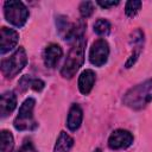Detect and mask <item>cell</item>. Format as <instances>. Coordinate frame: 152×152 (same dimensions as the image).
<instances>
[{
	"label": "cell",
	"instance_id": "obj_1",
	"mask_svg": "<svg viewBox=\"0 0 152 152\" xmlns=\"http://www.w3.org/2000/svg\"><path fill=\"white\" fill-rule=\"evenodd\" d=\"M152 101V80L139 83L126 91L122 102L127 107L140 110Z\"/></svg>",
	"mask_w": 152,
	"mask_h": 152
},
{
	"label": "cell",
	"instance_id": "obj_2",
	"mask_svg": "<svg viewBox=\"0 0 152 152\" xmlns=\"http://www.w3.org/2000/svg\"><path fill=\"white\" fill-rule=\"evenodd\" d=\"M87 40L83 37L76 39L66 56V59L61 69V75L64 78H71L84 62V49Z\"/></svg>",
	"mask_w": 152,
	"mask_h": 152
},
{
	"label": "cell",
	"instance_id": "obj_3",
	"mask_svg": "<svg viewBox=\"0 0 152 152\" xmlns=\"http://www.w3.org/2000/svg\"><path fill=\"white\" fill-rule=\"evenodd\" d=\"M27 56L24 48H18L8 58L2 59L1 62V72L5 77L12 78L17 76L26 65Z\"/></svg>",
	"mask_w": 152,
	"mask_h": 152
},
{
	"label": "cell",
	"instance_id": "obj_4",
	"mask_svg": "<svg viewBox=\"0 0 152 152\" xmlns=\"http://www.w3.org/2000/svg\"><path fill=\"white\" fill-rule=\"evenodd\" d=\"M36 101L32 97L26 99L18 112V115L14 120V127L18 131H32L37 127V122L33 119V108Z\"/></svg>",
	"mask_w": 152,
	"mask_h": 152
},
{
	"label": "cell",
	"instance_id": "obj_5",
	"mask_svg": "<svg viewBox=\"0 0 152 152\" xmlns=\"http://www.w3.org/2000/svg\"><path fill=\"white\" fill-rule=\"evenodd\" d=\"M4 14L10 24L17 27H21L25 25L28 18V10L21 1L10 0L5 1L4 4Z\"/></svg>",
	"mask_w": 152,
	"mask_h": 152
},
{
	"label": "cell",
	"instance_id": "obj_6",
	"mask_svg": "<svg viewBox=\"0 0 152 152\" xmlns=\"http://www.w3.org/2000/svg\"><path fill=\"white\" fill-rule=\"evenodd\" d=\"M109 56V45L108 43L100 38L95 40L91 44V48L89 50V61L95 66H102Z\"/></svg>",
	"mask_w": 152,
	"mask_h": 152
},
{
	"label": "cell",
	"instance_id": "obj_7",
	"mask_svg": "<svg viewBox=\"0 0 152 152\" xmlns=\"http://www.w3.org/2000/svg\"><path fill=\"white\" fill-rule=\"evenodd\" d=\"M133 142V135L126 129H115L108 138V146L112 150L127 148Z\"/></svg>",
	"mask_w": 152,
	"mask_h": 152
},
{
	"label": "cell",
	"instance_id": "obj_8",
	"mask_svg": "<svg viewBox=\"0 0 152 152\" xmlns=\"http://www.w3.org/2000/svg\"><path fill=\"white\" fill-rule=\"evenodd\" d=\"M19 34L15 30L8 27H1L0 31V53L5 55L11 51L18 43Z\"/></svg>",
	"mask_w": 152,
	"mask_h": 152
},
{
	"label": "cell",
	"instance_id": "obj_9",
	"mask_svg": "<svg viewBox=\"0 0 152 152\" xmlns=\"http://www.w3.org/2000/svg\"><path fill=\"white\" fill-rule=\"evenodd\" d=\"M63 55V50L57 44H50L44 50V64L48 68H55Z\"/></svg>",
	"mask_w": 152,
	"mask_h": 152
},
{
	"label": "cell",
	"instance_id": "obj_10",
	"mask_svg": "<svg viewBox=\"0 0 152 152\" xmlns=\"http://www.w3.org/2000/svg\"><path fill=\"white\" fill-rule=\"evenodd\" d=\"M17 107V96L13 91H5L0 97V114L1 118L7 116Z\"/></svg>",
	"mask_w": 152,
	"mask_h": 152
},
{
	"label": "cell",
	"instance_id": "obj_11",
	"mask_svg": "<svg viewBox=\"0 0 152 152\" xmlns=\"http://www.w3.org/2000/svg\"><path fill=\"white\" fill-rule=\"evenodd\" d=\"M95 83V72L90 69H86L78 77V89L83 95H88Z\"/></svg>",
	"mask_w": 152,
	"mask_h": 152
},
{
	"label": "cell",
	"instance_id": "obj_12",
	"mask_svg": "<svg viewBox=\"0 0 152 152\" xmlns=\"http://www.w3.org/2000/svg\"><path fill=\"white\" fill-rule=\"evenodd\" d=\"M82 119H83V112L81 109V107L77 103H74L68 113V118H66V126L70 131H76L80 128L81 124H82Z\"/></svg>",
	"mask_w": 152,
	"mask_h": 152
},
{
	"label": "cell",
	"instance_id": "obj_13",
	"mask_svg": "<svg viewBox=\"0 0 152 152\" xmlns=\"http://www.w3.org/2000/svg\"><path fill=\"white\" fill-rule=\"evenodd\" d=\"M72 146H74V139L68 133L62 131L56 140L53 152H69Z\"/></svg>",
	"mask_w": 152,
	"mask_h": 152
},
{
	"label": "cell",
	"instance_id": "obj_14",
	"mask_svg": "<svg viewBox=\"0 0 152 152\" xmlns=\"http://www.w3.org/2000/svg\"><path fill=\"white\" fill-rule=\"evenodd\" d=\"M14 146V139L11 132L2 129L1 131V148L0 152H12Z\"/></svg>",
	"mask_w": 152,
	"mask_h": 152
},
{
	"label": "cell",
	"instance_id": "obj_15",
	"mask_svg": "<svg viewBox=\"0 0 152 152\" xmlns=\"http://www.w3.org/2000/svg\"><path fill=\"white\" fill-rule=\"evenodd\" d=\"M94 32L99 36H107L110 32V24L108 20L100 18L94 23Z\"/></svg>",
	"mask_w": 152,
	"mask_h": 152
},
{
	"label": "cell",
	"instance_id": "obj_16",
	"mask_svg": "<svg viewBox=\"0 0 152 152\" xmlns=\"http://www.w3.org/2000/svg\"><path fill=\"white\" fill-rule=\"evenodd\" d=\"M129 43H131L132 46L137 48L140 51L141 50V46L144 44V32L141 30H139V28L135 30V31H133L131 33V36H129Z\"/></svg>",
	"mask_w": 152,
	"mask_h": 152
},
{
	"label": "cell",
	"instance_id": "obj_17",
	"mask_svg": "<svg viewBox=\"0 0 152 152\" xmlns=\"http://www.w3.org/2000/svg\"><path fill=\"white\" fill-rule=\"evenodd\" d=\"M141 7V1L139 0H129L126 2V6H125V13L127 17H134L139 10Z\"/></svg>",
	"mask_w": 152,
	"mask_h": 152
},
{
	"label": "cell",
	"instance_id": "obj_18",
	"mask_svg": "<svg viewBox=\"0 0 152 152\" xmlns=\"http://www.w3.org/2000/svg\"><path fill=\"white\" fill-rule=\"evenodd\" d=\"M94 12V4L91 1H83L80 5V14L82 18H89Z\"/></svg>",
	"mask_w": 152,
	"mask_h": 152
},
{
	"label": "cell",
	"instance_id": "obj_19",
	"mask_svg": "<svg viewBox=\"0 0 152 152\" xmlns=\"http://www.w3.org/2000/svg\"><path fill=\"white\" fill-rule=\"evenodd\" d=\"M31 82H32V78H31L30 76L25 75V76H23V77L20 78L18 86H19V88H20L21 91H25L26 89H28V87L31 88Z\"/></svg>",
	"mask_w": 152,
	"mask_h": 152
},
{
	"label": "cell",
	"instance_id": "obj_20",
	"mask_svg": "<svg viewBox=\"0 0 152 152\" xmlns=\"http://www.w3.org/2000/svg\"><path fill=\"white\" fill-rule=\"evenodd\" d=\"M17 152H37V150H36V147H34V145H33L32 141L26 140V141H24V144L17 150Z\"/></svg>",
	"mask_w": 152,
	"mask_h": 152
},
{
	"label": "cell",
	"instance_id": "obj_21",
	"mask_svg": "<svg viewBox=\"0 0 152 152\" xmlns=\"http://www.w3.org/2000/svg\"><path fill=\"white\" fill-rule=\"evenodd\" d=\"M44 86L45 83L39 80V78H32V82H31V88L34 90V91H42L44 89Z\"/></svg>",
	"mask_w": 152,
	"mask_h": 152
},
{
	"label": "cell",
	"instance_id": "obj_22",
	"mask_svg": "<svg viewBox=\"0 0 152 152\" xmlns=\"http://www.w3.org/2000/svg\"><path fill=\"white\" fill-rule=\"evenodd\" d=\"M139 53H140L139 51H134V52L129 56V58L127 59L125 66H126V68H131V66H133V64L137 62V59H138V57H139Z\"/></svg>",
	"mask_w": 152,
	"mask_h": 152
},
{
	"label": "cell",
	"instance_id": "obj_23",
	"mask_svg": "<svg viewBox=\"0 0 152 152\" xmlns=\"http://www.w3.org/2000/svg\"><path fill=\"white\" fill-rule=\"evenodd\" d=\"M97 5L103 7V8H109V7H113V6H116L119 5V1H97Z\"/></svg>",
	"mask_w": 152,
	"mask_h": 152
},
{
	"label": "cell",
	"instance_id": "obj_24",
	"mask_svg": "<svg viewBox=\"0 0 152 152\" xmlns=\"http://www.w3.org/2000/svg\"><path fill=\"white\" fill-rule=\"evenodd\" d=\"M94 152H101V150H100V148H96V150H95Z\"/></svg>",
	"mask_w": 152,
	"mask_h": 152
}]
</instances>
